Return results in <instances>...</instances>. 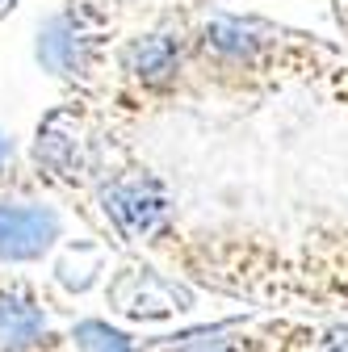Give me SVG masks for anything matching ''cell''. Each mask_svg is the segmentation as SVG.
Wrapping results in <instances>:
<instances>
[{"label": "cell", "mask_w": 348, "mask_h": 352, "mask_svg": "<svg viewBox=\"0 0 348 352\" xmlns=\"http://www.w3.org/2000/svg\"><path fill=\"white\" fill-rule=\"evenodd\" d=\"M147 260L193 289L235 302L281 306L277 315L348 311V223L323 218L298 239H273L243 227L172 223L147 243Z\"/></svg>", "instance_id": "cell-1"}, {"label": "cell", "mask_w": 348, "mask_h": 352, "mask_svg": "<svg viewBox=\"0 0 348 352\" xmlns=\"http://www.w3.org/2000/svg\"><path fill=\"white\" fill-rule=\"evenodd\" d=\"M197 97L265 101L285 88H315L348 109V55L265 17L185 5Z\"/></svg>", "instance_id": "cell-2"}, {"label": "cell", "mask_w": 348, "mask_h": 352, "mask_svg": "<svg viewBox=\"0 0 348 352\" xmlns=\"http://www.w3.org/2000/svg\"><path fill=\"white\" fill-rule=\"evenodd\" d=\"M189 97H197L189 59V17L185 5H172L151 25L122 34L109 88L97 109L113 130L130 135L139 122H151Z\"/></svg>", "instance_id": "cell-3"}, {"label": "cell", "mask_w": 348, "mask_h": 352, "mask_svg": "<svg viewBox=\"0 0 348 352\" xmlns=\"http://www.w3.org/2000/svg\"><path fill=\"white\" fill-rule=\"evenodd\" d=\"M113 135H122V130H113L93 101L63 97L34 126V139L25 151L30 176L47 197L80 201V214L93 223V189Z\"/></svg>", "instance_id": "cell-4"}, {"label": "cell", "mask_w": 348, "mask_h": 352, "mask_svg": "<svg viewBox=\"0 0 348 352\" xmlns=\"http://www.w3.org/2000/svg\"><path fill=\"white\" fill-rule=\"evenodd\" d=\"M122 34L113 0H55L34 34V59L63 84V97L101 105Z\"/></svg>", "instance_id": "cell-5"}, {"label": "cell", "mask_w": 348, "mask_h": 352, "mask_svg": "<svg viewBox=\"0 0 348 352\" xmlns=\"http://www.w3.org/2000/svg\"><path fill=\"white\" fill-rule=\"evenodd\" d=\"M172 223H177V201L168 181L126 143V135H113L93 189V227L105 239L147 252V243Z\"/></svg>", "instance_id": "cell-6"}, {"label": "cell", "mask_w": 348, "mask_h": 352, "mask_svg": "<svg viewBox=\"0 0 348 352\" xmlns=\"http://www.w3.org/2000/svg\"><path fill=\"white\" fill-rule=\"evenodd\" d=\"M67 218L42 189L0 193V273H25L63 252Z\"/></svg>", "instance_id": "cell-7"}, {"label": "cell", "mask_w": 348, "mask_h": 352, "mask_svg": "<svg viewBox=\"0 0 348 352\" xmlns=\"http://www.w3.org/2000/svg\"><path fill=\"white\" fill-rule=\"evenodd\" d=\"M193 298H197V289L181 277H172L168 269H160L155 260H126L105 277L109 311L122 319H135V323L185 315L193 306Z\"/></svg>", "instance_id": "cell-8"}, {"label": "cell", "mask_w": 348, "mask_h": 352, "mask_svg": "<svg viewBox=\"0 0 348 352\" xmlns=\"http://www.w3.org/2000/svg\"><path fill=\"white\" fill-rule=\"evenodd\" d=\"M0 352H72V331L55 327L47 289L30 273H0Z\"/></svg>", "instance_id": "cell-9"}, {"label": "cell", "mask_w": 348, "mask_h": 352, "mask_svg": "<svg viewBox=\"0 0 348 352\" xmlns=\"http://www.w3.org/2000/svg\"><path fill=\"white\" fill-rule=\"evenodd\" d=\"M143 352H273L269 319H231V323H214L202 331H185L172 340H151Z\"/></svg>", "instance_id": "cell-10"}, {"label": "cell", "mask_w": 348, "mask_h": 352, "mask_svg": "<svg viewBox=\"0 0 348 352\" xmlns=\"http://www.w3.org/2000/svg\"><path fill=\"white\" fill-rule=\"evenodd\" d=\"M273 352H348V319L336 315H265Z\"/></svg>", "instance_id": "cell-11"}, {"label": "cell", "mask_w": 348, "mask_h": 352, "mask_svg": "<svg viewBox=\"0 0 348 352\" xmlns=\"http://www.w3.org/2000/svg\"><path fill=\"white\" fill-rule=\"evenodd\" d=\"M67 331H72V352H143L135 336H126L105 319H80Z\"/></svg>", "instance_id": "cell-12"}, {"label": "cell", "mask_w": 348, "mask_h": 352, "mask_svg": "<svg viewBox=\"0 0 348 352\" xmlns=\"http://www.w3.org/2000/svg\"><path fill=\"white\" fill-rule=\"evenodd\" d=\"M17 189H38V181L30 176L25 151H17V143L0 130V193H17Z\"/></svg>", "instance_id": "cell-13"}, {"label": "cell", "mask_w": 348, "mask_h": 352, "mask_svg": "<svg viewBox=\"0 0 348 352\" xmlns=\"http://www.w3.org/2000/svg\"><path fill=\"white\" fill-rule=\"evenodd\" d=\"M13 9H17V0H0V17H9Z\"/></svg>", "instance_id": "cell-14"}, {"label": "cell", "mask_w": 348, "mask_h": 352, "mask_svg": "<svg viewBox=\"0 0 348 352\" xmlns=\"http://www.w3.org/2000/svg\"><path fill=\"white\" fill-rule=\"evenodd\" d=\"M181 5H197V0H181Z\"/></svg>", "instance_id": "cell-15"}]
</instances>
